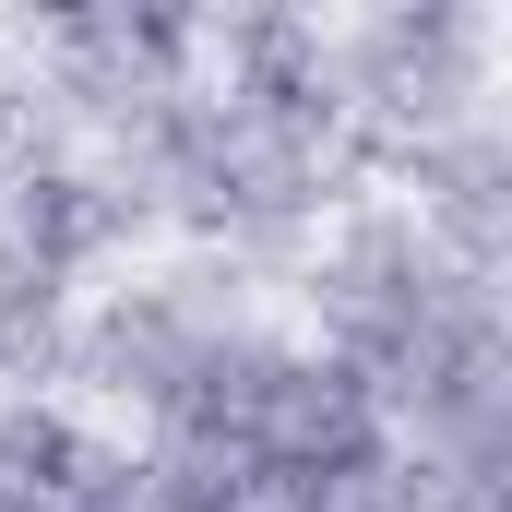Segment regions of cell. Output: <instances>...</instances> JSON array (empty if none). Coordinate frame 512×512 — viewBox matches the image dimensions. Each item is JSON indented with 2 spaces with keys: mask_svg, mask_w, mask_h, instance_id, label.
<instances>
[{
  "mask_svg": "<svg viewBox=\"0 0 512 512\" xmlns=\"http://www.w3.org/2000/svg\"><path fill=\"white\" fill-rule=\"evenodd\" d=\"M239 60H262V72H274V60H298V24H251V36H239ZM262 120L298 131V96H286V84H262Z\"/></svg>",
  "mask_w": 512,
  "mask_h": 512,
  "instance_id": "6da1fadb",
  "label": "cell"
}]
</instances>
